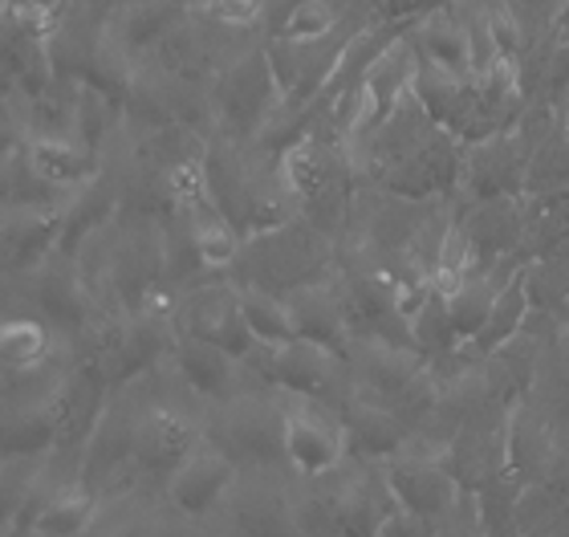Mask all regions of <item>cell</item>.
<instances>
[{
    "mask_svg": "<svg viewBox=\"0 0 569 537\" xmlns=\"http://www.w3.org/2000/svg\"><path fill=\"white\" fill-rule=\"evenodd\" d=\"M358 171L367 183L407 200L456 196L463 171V143L448 127H439L416 90L382 119V127L358 147Z\"/></svg>",
    "mask_w": 569,
    "mask_h": 537,
    "instance_id": "6da1fadb",
    "label": "cell"
},
{
    "mask_svg": "<svg viewBox=\"0 0 569 537\" xmlns=\"http://www.w3.org/2000/svg\"><path fill=\"white\" fill-rule=\"evenodd\" d=\"M203 183L232 225L244 237H257L264 228H277L297 216L293 188L284 179L281 156L257 143H237L224 135H212L203 156Z\"/></svg>",
    "mask_w": 569,
    "mask_h": 537,
    "instance_id": "7a4b0ae2",
    "label": "cell"
},
{
    "mask_svg": "<svg viewBox=\"0 0 569 537\" xmlns=\"http://www.w3.org/2000/svg\"><path fill=\"white\" fill-rule=\"evenodd\" d=\"M338 274V240L309 225L306 216H293L277 228H264L257 237H244L240 257L228 277L244 289H264L277 298H289L293 289L313 286L321 277Z\"/></svg>",
    "mask_w": 569,
    "mask_h": 537,
    "instance_id": "3957f363",
    "label": "cell"
},
{
    "mask_svg": "<svg viewBox=\"0 0 569 537\" xmlns=\"http://www.w3.org/2000/svg\"><path fill=\"white\" fill-rule=\"evenodd\" d=\"M284 95L273 73L264 37L237 49L232 58L216 70L212 78V135L237 139V143H257L264 127L281 115Z\"/></svg>",
    "mask_w": 569,
    "mask_h": 537,
    "instance_id": "277c9868",
    "label": "cell"
},
{
    "mask_svg": "<svg viewBox=\"0 0 569 537\" xmlns=\"http://www.w3.org/2000/svg\"><path fill=\"white\" fill-rule=\"evenodd\" d=\"M208 440L240 465V473H293L284 453V395L277 387L240 395L208 411Z\"/></svg>",
    "mask_w": 569,
    "mask_h": 537,
    "instance_id": "5b68a950",
    "label": "cell"
},
{
    "mask_svg": "<svg viewBox=\"0 0 569 537\" xmlns=\"http://www.w3.org/2000/svg\"><path fill=\"white\" fill-rule=\"evenodd\" d=\"M350 375L355 395L387 407L416 428L419 419L436 407L439 382L427 370V358L411 347H387V342H350Z\"/></svg>",
    "mask_w": 569,
    "mask_h": 537,
    "instance_id": "8992f818",
    "label": "cell"
},
{
    "mask_svg": "<svg viewBox=\"0 0 569 537\" xmlns=\"http://www.w3.org/2000/svg\"><path fill=\"white\" fill-rule=\"evenodd\" d=\"M4 294H9V306L4 310H29L37 318H46L53 330H58L73 350L86 338L90 322L98 318V301L94 294L86 289L82 269L73 257L66 252H53L41 269L24 277H4Z\"/></svg>",
    "mask_w": 569,
    "mask_h": 537,
    "instance_id": "52a82bcc",
    "label": "cell"
},
{
    "mask_svg": "<svg viewBox=\"0 0 569 537\" xmlns=\"http://www.w3.org/2000/svg\"><path fill=\"white\" fill-rule=\"evenodd\" d=\"M244 362L264 387H277V391L309 395V399H321L338 411L355 399L350 358L330 347H318V342H306V338H293L289 347H261L257 342V350Z\"/></svg>",
    "mask_w": 569,
    "mask_h": 537,
    "instance_id": "ba28073f",
    "label": "cell"
},
{
    "mask_svg": "<svg viewBox=\"0 0 569 537\" xmlns=\"http://www.w3.org/2000/svg\"><path fill=\"white\" fill-rule=\"evenodd\" d=\"M338 286H342L346 326L350 342H387V347H416L411 314L403 310L399 289L367 265H338Z\"/></svg>",
    "mask_w": 569,
    "mask_h": 537,
    "instance_id": "9c48e42d",
    "label": "cell"
},
{
    "mask_svg": "<svg viewBox=\"0 0 569 537\" xmlns=\"http://www.w3.org/2000/svg\"><path fill=\"white\" fill-rule=\"evenodd\" d=\"M284 395V453L289 468L301 480H318L350 465L346 456V419L338 407L309 399V395Z\"/></svg>",
    "mask_w": 569,
    "mask_h": 537,
    "instance_id": "30bf717a",
    "label": "cell"
},
{
    "mask_svg": "<svg viewBox=\"0 0 569 537\" xmlns=\"http://www.w3.org/2000/svg\"><path fill=\"white\" fill-rule=\"evenodd\" d=\"M82 489L110 501L134 485V395L131 387H119L110 395L107 416L98 419L90 440L82 448Z\"/></svg>",
    "mask_w": 569,
    "mask_h": 537,
    "instance_id": "8fae6325",
    "label": "cell"
},
{
    "mask_svg": "<svg viewBox=\"0 0 569 537\" xmlns=\"http://www.w3.org/2000/svg\"><path fill=\"white\" fill-rule=\"evenodd\" d=\"M416 98L427 107V115L448 127L463 147L485 143L492 135H500V122L488 115L485 98H480V86H476V73H451L439 70L431 61H423L416 73Z\"/></svg>",
    "mask_w": 569,
    "mask_h": 537,
    "instance_id": "7c38bea8",
    "label": "cell"
},
{
    "mask_svg": "<svg viewBox=\"0 0 569 537\" xmlns=\"http://www.w3.org/2000/svg\"><path fill=\"white\" fill-rule=\"evenodd\" d=\"M529 159H533V143L521 127L492 135L485 143L463 147V171L456 200L476 203V200H497V196H525V176H529Z\"/></svg>",
    "mask_w": 569,
    "mask_h": 537,
    "instance_id": "4fadbf2b",
    "label": "cell"
},
{
    "mask_svg": "<svg viewBox=\"0 0 569 537\" xmlns=\"http://www.w3.org/2000/svg\"><path fill=\"white\" fill-rule=\"evenodd\" d=\"M176 322L183 335L216 342V347H224L228 355H237V358H249L252 350H257V338H252L244 306H240V286L228 274L188 289L183 301H179Z\"/></svg>",
    "mask_w": 569,
    "mask_h": 537,
    "instance_id": "5bb4252c",
    "label": "cell"
},
{
    "mask_svg": "<svg viewBox=\"0 0 569 537\" xmlns=\"http://www.w3.org/2000/svg\"><path fill=\"white\" fill-rule=\"evenodd\" d=\"M171 367H176L179 379L188 382L191 391L208 404V411L224 404H237L240 395L261 391L264 387V382L252 375V367L244 358L228 355L224 347L203 342V338H196V335H183V330H179L176 347H171Z\"/></svg>",
    "mask_w": 569,
    "mask_h": 537,
    "instance_id": "9a60e30c",
    "label": "cell"
},
{
    "mask_svg": "<svg viewBox=\"0 0 569 537\" xmlns=\"http://www.w3.org/2000/svg\"><path fill=\"white\" fill-rule=\"evenodd\" d=\"M525 225H529L525 196H497V200L460 203V232L468 240V249H472V274H492L509 257L521 261Z\"/></svg>",
    "mask_w": 569,
    "mask_h": 537,
    "instance_id": "2e32d148",
    "label": "cell"
},
{
    "mask_svg": "<svg viewBox=\"0 0 569 537\" xmlns=\"http://www.w3.org/2000/svg\"><path fill=\"white\" fill-rule=\"evenodd\" d=\"M240 465L228 453H220L212 440H203L191 460L179 468L176 477L163 485V501L183 517H200V521H216L224 514L228 497L237 489Z\"/></svg>",
    "mask_w": 569,
    "mask_h": 537,
    "instance_id": "e0dca14e",
    "label": "cell"
},
{
    "mask_svg": "<svg viewBox=\"0 0 569 537\" xmlns=\"http://www.w3.org/2000/svg\"><path fill=\"white\" fill-rule=\"evenodd\" d=\"M110 379L102 375L94 358L73 355L61 391L53 395V416H58V448H86L90 431L98 428V419L107 416L110 407Z\"/></svg>",
    "mask_w": 569,
    "mask_h": 537,
    "instance_id": "ac0fdd59",
    "label": "cell"
},
{
    "mask_svg": "<svg viewBox=\"0 0 569 537\" xmlns=\"http://www.w3.org/2000/svg\"><path fill=\"white\" fill-rule=\"evenodd\" d=\"M566 424L553 419L546 407L537 404L533 395L517 399L509 411V468L525 485H541L553 465V453H558V440Z\"/></svg>",
    "mask_w": 569,
    "mask_h": 537,
    "instance_id": "d6986e66",
    "label": "cell"
},
{
    "mask_svg": "<svg viewBox=\"0 0 569 537\" xmlns=\"http://www.w3.org/2000/svg\"><path fill=\"white\" fill-rule=\"evenodd\" d=\"M4 277H24L61 249V208H4Z\"/></svg>",
    "mask_w": 569,
    "mask_h": 537,
    "instance_id": "ffe728a7",
    "label": "cell"
},
{
    "mask_svg": "<svg viewBox=\"0 0 569 537\" xmlns=\"http://www.w3.org/2000/svg\"><path fill=\"white\" fill-rule=\"evenodd\" d=\"M342 419H346V456H350V465H387V460L407 453L411 424L399 419L395 411H387V407L355 395L342 407Z\"/></svg>",
    "mask_w": 569,
    "mask_h": 537,
    "instance_id": "44dd1931",
    "label": "cell"
},
{
    "mask_svg": "<svg viewBox=\"0 0 569 537\" xmlns=\"http://www.w3.org/2000/svg\"><path fill=\"white\" fill-rule=\"evenodd\" d=\"M122 216V191H119V171L110 168V159L102 163L90 183L70 191V200L61 208V252L78 257L90 237H98L102 228H110Z\"/></svg>",
    "mask_w": 569,
    "mask_h": 537,
    "instance_id": "7402d4cb",
    "label": "cell"
},
{
    "mask_svg": "<svg viewBox=\"0 0 569 537\" xmlns=\"http://www.w3.org/2000/svg\"><path fill=\"white\" fill-rule=\"evenodd\" d=\"M399 509L387 465H346L342 468V537H379L387 517Z\"/></svg>",
    "mask_w": 569,
    "mask_h": 537,
    "instance_id": "603a6c76",
    "label": "cell"
},
{
    "mask_svg": "<svg viewBox=\"0 0 569 537\" xmlns=\"http://www.w3.org/2000/svg\"><path fill=\"white\" fill-rule=\"evenodd\" d=\"M387 477H391V489L399 497V505L419 517H431V521H443L463 497V489L456 485V477L448 473L443 460L395 456V460H387Z\"/></svg>",
    "mask_w": 569,
    "mask_h": 537,
    "instance_id": "cb8c5ba5",
    "label": "cell"
},
{
    "mask_svg": "<svg viewBox=\"0 0 569 537\" xmlns=\"http://www.w3.org/2000/svg\"><path fill=\"white\" fill-rule=\"evenodd\" d=\"M289 318H293L297 338L306 342H318V347H330L338 355L350 350V326H346V306H342V286H338V274L321 277L313 286L293 289L289 298Z\"/></svg>",
    "mask_w": 569,
    "mask_h": 537,
    "instance_id": "d4e9b609",
    "label": "cell"
},
{
    "mask_svg": "<svg viewBox=\"0 0 569 537\" xmlns=\"http://www.w3.org/2000/svg\"><path fill=\"white\" fill-rule=\"evenodd\" d=\"M188 12H191V4H183V0H122L119 9L110 12L107 29L134 61H142L163 46L167 33H171Z\"/></svg>",
    "mask_w": 569,
    "mask_h": 537,
    "instance_id": "484cf974",
    "label": "cell"
},
{
    "mask_svg": "<svg viewBox=\"0 0 569 537\" xmlns=\"http://www.w3.org/2000/svg\"><path fill=\"white\" fill-rule=\"evenodd\" d=\"M419 46V58L451 73H472V41H468V24L460 17V4L448 0L439 9L419 12L416 29H411Z\"/></svg>",
    "mask_w": 569,
    "mask_h": 537,
    "instance_id": "4316f807",
    "label": "cell"
},
{
    "mask_svg": "<svg viewBox=\"0 0 569 537\" xmlns=\"http://www.w3.org/2000/svg\"><path fill=\"white\" fill-rule=\"evenodd\" d=\"M0 196H4V208H66L70 200V191L33 163L24 139L4 143L0 151Z\"/></svg>",
    "mask_w": 569,
    "mask_h": 537,
    "instance_id": "83f0119b",
    "label": "cell"
},
{
    "mask_svg": "<svg viewBox=\"0 0 569 537\" xmlns=\"http://www.w3.org/2000/svg\"><path fill=\"white\" fill-rule=\"evenodd\" d=\"M53 453H58L53 404H4L0 456L4 460H49Z\"/></svg>",
    "mask_w": 569,
    "mask_h": 537,
    "instance_id": "f1b7e54d",
    "label": "cell"
},
{
    "mask_svg": "<svg viewBox=\"0 0 569 537\" xmlns=\"http://www.w3.org/2000/svg\"><path fill=\"white\" fill-rule=\"evenodd\" d=\"M179 212L188 216V225H191V232H196V245H200L208 269H212V274H228V269H232V261L240 257L244 232L228 220L224 208L208 196V188L196 191L191 200L179 203Z\"/></svg>",
    "mask_w": 569,
    "mask_h": 537,
    "instance_id": "f546056e",
    "label": "cell"
},
{
    "mask_svg": "<svg viewBox=\"0 0 569 537\" xmlns=\"http://www.w3.org/2000/svg\"><path fill=\"white\" fill-rule=\"evenodd\" d=\"M70 350V342L29 310H4L0 322V358L4 367H41L49 358H58Z\"/></svg>",
    "mask_w": 569,
    "mask_h": 537,
    "instance_id": "4dcf8cb0",
    "label": "cell"
},
{
    "mask_svg": "<svg viewBox=\"0 0 569 537\" xmlns=\"http://www.w3.org/2000/svg\"><path fill=\"white\" fill-rule=\"evenodd\" d=\"M24 147H29L37 168L46 171L53 183H61L66 191L90 183L102 171V163H107V159L94 156L86 143H78L73 135H29Z\"/></svg>",
    "mask_w": 569,
    "mask_h": 537,
    "instance_id": "1f68e13d",
    "label": "cell"
},
{
    "mask_svg": "<svg viewBox=\"0 0 569 537\" xmlns=\"http://www.w3.org/2000/svg\"><path fill=\"white\" fill-rule=\"evenodd\" d=\"M212 277H224V274H212L208 261H203L200 245H196V232H191L188 216L179 212H167L163 216V281L179 294H188V289L203 286V281H212Z\"/></svg>",
    "mask_w": 569,
    "mask_h": 537,
    "instance_id": "d6a6232c",
    "label": "cell"
},
{
    "mask_svg": "<svg viewBox=\"0 0 569 537\" xmlns=\"http://www.w3.org/2000/svg\"><path fill=\"white\" fill-rule=\"evenodd\" d=\"M122 102L107 90H98L90 82H78V119H73V139L86 143L94 156L107 159V151L119 143L122 135Z\"/></svg>",
    "mask_w": 569,
    "mask_h": 537,
    "instance_id": "836d02e7",
    "label": "cell"
},
{
    "mask_svg": "<svg viewBox=\"0 0 569 537\" xmlns=\"http://www.w3.org/2000/svg\"><path fill=\"white\" fill-rule=\"evenodd\" d=\"M119 537H228L224 521H200V517H183L176 514L163 497L147 493L139 505L131 509L127 526H122Z\"/></svg>",
    "mask_w": 569,
    "mask_h": 537,
    "instance_id": "e575fe53",
    "label": "cell"
},
{
    "mask_svg": "<svg viewBox=\"0 0 569 537\" xmlns=\"http://www.w3.org/2000/svg\"><path fill=\"white\" fill-rule=\"evenodd\" d=\"M529 208V225H525L521 261L529 265L541 252H553L569 245V188L549 191V196H525Z\"/></svg>",
    "mask_w": 569,
    "mask_h": 537,
    "instance_id": "d590c367",
    "label": "cell"
},
{
    "mask_svg": "<svg viewBox=\"0 0 569 537\" xmlns=\"http://www.w3.org/2000/svg\"><path fill=\"white\" fill-rule=\"evenodd\" d=\"M529 310H533V301H529V289H525V269H521L509 286L500 289V298H497V306H492V314H488V322H485V330H480V338L463 342V347L485 362L492 350H500L509 338L521 335V326H525V318H529Z\"/></svg>",
    "mask_w": 569,
    "mask_h": 537,
    "instance_id": "8d00e7d4",
    "label": "cell"
},
{
    "mask_svg": "<svg viewBox=\"0 0 569 537\" xmlns=\"http://www.w3.org/2000/svg\"><path fill=\"white\" fill-rule=\"evenodd\" d=\"M102 514H107V501L82 485H73L46 505V514L37 517L33 537H82L102 521Z\"/></svg>",
    "mask_w": 569,
    "mask_h": 537,
    "instance_id": "74e56055",
    "label": "cell"
},
{
    "mask_svg": "<svg viewBox=\"0 0 569 537\" xmlns=\"http://www.w3.org/2000/svg\"><path fill=\"white\" fill-rule=\"evenodd\" d=\"M525 489L529 485L512 468H505V473H497L488 485H480L472 493L476 514H480V526H485L488 537H517V509H521Z\"/></svg>",
    "mask_w": 569,
    "mask_h": 537,
    "instance_id": "f35d334b",
    "label": "cell"
},
{
    "mask_svg": "<svg viewBox=\"0 0 569 537\" xmlns=\"http://www.w3.org/2000/svg\"><path fill=\"white\" fill-rule=\"evenodd\" d=\"M525 289H529L533 310H549L569 322V245L541 252L525 265Z\"/></svg>",
    "mask_w": 569,
    "mask_h": 537,
    "instance_id": "ab89813d",
    "label": "cell"
},
{
    "mask_svg": "<svg viewBox=\"0 0 569 537\" xmlns=\"http://www.w3.org/2000/svg\"><path fill=\"white\" fill-rule=\"evenodd\" d=\"M517 537H569V493L529 485L517 509Z\"/></svg>",
    "mask_w": 569,
    "mask_h": 537,
    "instance_id": "60d3db41",
    "label": "cell"
},
{
    "mask_svg": "<svg viewBox=\"0 0 569 537\" xmlns=\"http://www.w3.org/2000/svg\"><path fill=\"white\" fill-rule=\"evenodd\" d=\"M240 306H244L249 330L261 347H289V342L297 338L293 318H289V306H284V298H277V294L240 286Z\"/></svg>",
    "mask_w": 569,
    "mask_h": 537,
    "instance_id": "b9f144b4",
    "label": "cell"
},
{
    "mask_svg": "<svg viewBox=\"0 0 569 537\" xmlns=\"http://www.w3.org/2000/svg\"><path fill=\"white\" fill-rule=\"evenodd\" d=\"M411 330H416V347L423 358H439L451 355L456 347H463L456 326H451V310H448V294L443 289H431L423 298L416 314H411Z\"/></svg>",
    "mask_w": 569,
    "mask_h": 537,
    "instance_id": "7bdbcfd3",
    "label": "cell"
},
{
    "mask_svg": "<svg viewBox=\"0 0 569 537\" xmlns=\"http://www.w3.org/2000/svg\"><path fill=\"white\" fill-rule=\"evenodd\" d=\"M566 188H569V143H566V131H553L533 147L529 176H525V196H549V191H566Z\"/></svg>",
    "mask_w": 569,
    "mask_h": 537,
    "instance_id": "ee69618b",
    "label": "cell"
},
{
    "mask_svg": "<svg viewBox=\"0 0 569 537\" xmlns=\"http://www.w3.org/2000/svg\"><path fill=\"white\" fill-rule=\"evenodd\" d=\"M529 102H546V107H553L558 115H566V107H569V37H566V29H561V37L553 41V49H549V61H546V70H541V78H537Z\"/></svg>",
    "mask_w": 569,
    "mask_h": 537,
    "instance_id": "f6af8a7d",
    "label": "cell"
},
{
    "mask_svg": "<svg viewBox=\"0 0 569 537\" xmlns=\"http://www.w3.org/2000/svg\"><path fill=\"white\" fill-rule=\"evenodd\" d=\"M196 9L208 21L237 33H264V21H269V0H200Z\"/></svg>",
    "mask_w": 569,
    "mask_h": 537,
    "instance_id": "bcb514c9",
    "label": "cell"
},
{
    "mask_svg": "<svg viewBox=\"0 0 569 537\" xmlns=\"http://www.w3.org/2000/svg\"><path fill=\"white\" fill-rule=\"evenodd\" d=\"M439 537H488L485 526H480V514H476L472 493H463L460 505H456V509L439 521Z\"/></svg>",
    "mask_w": 569,
    "mask_h": 537,
    "instance_id": "7dc6e473",
    "label": "cell"
},
{
    "mask_svg": "<svg viewBox=\"0 0 569 537\" xmlns=\"http://www.w3.org/2000/svg\"><path fill=\"white\" fill-rule=\"evenodd\" d=\"M379 537H439V521L419 517V514H411V509L399 505V509L387 517V526H382Z\"/></svg>",
    "mask_w": 569,
    "mask_h": 537,
    "instance_id": "c3c4849f",
    "label": "cell"
},
{
    "mask_svg": "<svg viewBox=\"0 0 569 537\" xmlns=\"http://www.w3.org/2000/svg\"><path fill=\"white\" fill-rule=\"evenodd\" d=\"M529 17L537 21V29H561V21L569 17V0H521Z\"/></svg>",
    "mask_w": 569,
    "mask_h": 537,
    "instance_id": "681fc988",
    "label": "cell"
},
{
    "mask_svg": "<svg viewBox=\"0 0 569 537\" xmlns=\"http://www.w3.org/2000/svg\"><path fill=\"white\" fill-rule=\"evenodd\" d=\"M561 131H566V143H569V107H566V115H561Z\"/></svg>",
    "mask_w": 569,
    "mask_h": 537,
    "instance_id": "f907efd6",
    "label": "cell"
},
{
    "mask_svg": "<svg viewBox=\"0 0 569 537\" xmlns=\"http://www.w3.org/2000/svg\"><path fill=\"white\" fill-rule=\"evenodd\" d=\"M561 29H566V37H569V17H566V21H561Z\"/></svg>",
    "mask_w": 569,
    "mask_h": 537,
    "instance_id": "816d5d0a",
    "label": "cell"
}]
</instances>
